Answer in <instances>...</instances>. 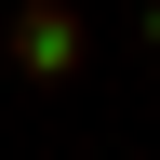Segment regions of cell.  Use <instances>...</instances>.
Wrapping results in <instances>:
<instances>
[{"label":"cell","mask_w":160,"mask_h":160,"mask_svg":"<svg viewBox=\"0 0 160 160\" xmlns=\"http://www.w3.org/2000/svg\"><path fill=\"white\" fill-rule=\"evenodd\" d=\"M147 40H160V0H147Z\"/></svg>","instance_id":"2"},{"label":"cell","mask_w":160,"mask_h":160,"mask_svg":"<svg viewBox=\"0 0 160 160\" xmlns=\"http://www.w3.org/2000/svg\"><path fill=\"white\" fill-rule=\"evenodd\" d=\"M80 53H93V27H80L67 0H13V67L27 80H67Z\"/></svg>","instance_id":"1"}]
</instances>
